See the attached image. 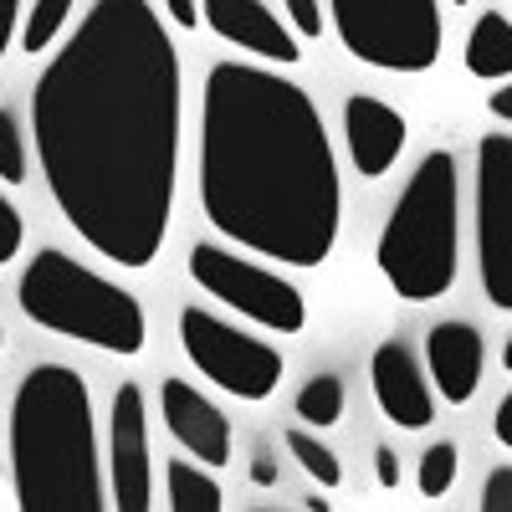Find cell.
<instances>
[{"label": "cell", "mask_w": 512, "mask_h": 512, "mask_svg": "<svg viewBox=\"0 0 512 512\" xmlns=\"http://www.w3.org/2000/svg\"><path fill=\"white\" fill-rule=\"evenodd\" d=\"M185 77L149 0H93L31 88L41 180L72 236L123 272L164 251L180 185Z\"/></svg>", "instance_id": "obj_1"}, {"label": "cell", "mask_w": 512, "mask_h": 512, "mask_svg": "<svg viewBox=\"0 0 512 512\" xmlns=\"http://www.w3.org/2000/svg\"><path fill=\"white\" fill-rule=\"evenodd\" d=\"M200 210L231 246L323 267L338 246L344 180L318 103L297 82L216 62L200 93Z\"/></svg>", "instance_id": "obj_2"}, {"label": "cell", "mask_w": 512, "mask_h": 512, "mask_svg": "<svg viewBox=\"0 0 512 512\" xmlns=\"http://www.w3.org/2000/svg\"><path fill=\"white\" fill-rule=\"evenodd\" d=\"M11 487L21 512H103V461L88 379L36 364L11 400Z\"/></svg>", "instance_id": "obj_3"}, {"label": "cell", "mask_w": 512, "mask_h": 512, "mask_svg": "<svg viewBox=\"0 0 512 512\" xmlns=\"http://www.w3.org/2000/svg\"><path fill=\"white\" fill-rule=\"evenodd\" d=\"M379 277L405 303H436L461 267V169L451 149H431L405 180L374 246Z\"/></svg>", "instance_id": "obj_4"}, {"label": "cell", "mask_w": 512, "mask_h": 512, "mask_svg": "<svg viewBox=\"0 0 512 512\" xmlns=\"http://www.w3.org/2000/svg\"><path fill=\"white\" fill-rule=\"evenodd\" d=\"M16 303L47 333L77 338V344L118 354V359L144 354L149 323H144L139 297L108 277H98L93 267H82L77 256H67L57 246H41L26 262V272L16 282Z\"/></svg>", "instance_id": "obj_5"}, {"label": "cell", "mask_w": 512, "mask_h": 512, "mask_svg": "<svg viewBox=\"0 0 512 512\" xmlns=\"http://www.w3.org/2000/svg\"><path fill=\"white\" fill-rule=\"evenodd\" d=\"M344 52L379 72H431L441 57L436 0H328Z\"/></svg>", "instance_id": "obj_6"}, {"label": "cell", "mask_w": 512, "mask_h": 512, "mask_svg": "<svg viewBox=\"0 0 512 512\" xmlns=\"http://www.w3.org/2000/svg\"><path fill=\"white\" fill-rule=\"evenodd\" d=\"M190 277L216 303H226L236 318L267 328V333H303V323H308L303 292L287 277H277L272 267L251 262V256H236V246L195 241L190 246Z\"/></svg>", "instance_id": "obj_7"}, {"label": "cell", "mask_w": 512, "mask_h": 512, "mask_svg": "<svg viewBox=\"0 0 512 512\" xmlns=\"http://www.w3.org/2000/svg\"><path fill=\"white\" fill-rule=\"evenodd\" d=\"M180 349L216 390H226L246 405L272 400L277 384H282V354L267 344V338H251L236 323L205 313V308L180 313Z\"/></svg>", "instance_id": "obj_8"}, {"label": "cell", "mask_w": 512, "mask_h": 512, "mask_svg": "<svg viewBox=\"0 0 512 512\" xmlns=\"http://www.w3.org/2000/svg\"><path fill=\"white\" fill-rule=\"evenodd\" d=\"M477 272L487 303L512 313V134L477 144Z\"/></svg>", "instance_id": "obj_9"}, {"label": "cell", "mask_w": 512, "mask_h": 512, "mask_svg": "<svg viewBox=\"0 0 512 512\" xmlns=\"http://www.w3.org/2000/svg\"><path fill=\"white\" fill-rule=\"evenodd\" d=\"M108 472H113V507H123V512L154 507V456H149V420H144L139 384H118V395H113Z\"/></svg>", "instance_id": "obj_10"}, {"label": "cell", "mask_w": 512, "mask_h": 512, "mask_svg": "<svg viewBox=\"0 0 512 512\" xmlns=\"http://www.w3.org/2000/svg\"><path fill=\"white\" fill-rule=\"evenodd\" d=\"M200 16L221 41H231V47L262 57V62L292 67L297 57H303L297 52V36L282 26V16L267 6V0H200Z\"/></svg>", "instance_id": "obj_11"}, {"label": "cell", "mask_w": 512, "mask_h": 512, "mask_svg": "<svg viewBox=\"0 0 512 512\" xmlns=\"http://www.w3.org/2000/svg\"><path fill=\"white\" fill-rule=\"evenodd\" d=\"M369 384H374V400L384 410V420H395L400 431H425L436 420V395L425 384L415 354L405 344H379L369 359Z\"/></svg>", "instance_id": "obj_12"}, {"label": "cell", "mask_w": 512, "mask_h": 512, "mask_svg": "<svg viewBox=\"0 0 512 512\" xmlns=\"http://www.w3.org/2000/svg\"><path fill=\"white\" fill-rule=\"evenodd\" d=\"M410 139V128H405V113L390 108L384 98H369V93H354L344 103V144H349V159L364 180H379V175H390L400 149Z\"/></svg>", "instance_id": "obj_13"}, {"label": "cell", "mask_w": 512, "mask_h": 512, "mask_svg": "<svg viewBox=\"0 0 512 512\" xmlns=\"http://www.w3.org/2000/svg\"><path fill=\"white\" fill-rule=\"evenodd\" d=\"M159 410H164L169 436H175L195 461H205V466L231 461V420L221 415L216 400H205L195 384H185V379H164Z\"/></svg>", "instance_id": "obj_14"}, {"label": "cell", "mask_w": 512, "mask_h": 512, "mask_svg": "<svg viewBox=\"0 0 512 512\" xmlns=\"http://www.w3.org/2000/svg\"><path fill=\"white\" fill-rule=\"evenodd\" d=\"M482 364H487V349H482V333L472 323H436L425 333V369H431V384L441 390L446 405H466L482 384Z\"/></svg>", "instance_id": "obj_15"}, {"label": "cell", "mask_w": 512, "mask_h": 512, "mask_svg": "<svg viewBox=\"0 0 512 512\" xmlns=\"http://www.w3.org/2000/svg\"><path fill=\"white\" fill-rule=\"evenodd\" d=\"M466 72L482 82L512 77V21L502 11H482V21L466 36Z\"/></svg>", "instance_id": "obj_16"}, {"label": "cell", "mask_w": 512, "mask_h": 512, "mask_svg": "<svg viewBox=\"0 0 512 512\" xmlns=\"http://www.w3.org/2000/svg\"><path fill=\"white\" fill-rule=\"evenodd\" d=\"M164 487H169V507L175 512H221L226 507V492L205 472V461H169Z\"/></svg>", "instance_id": "obj_17"}, {"label": "cell", "mask_w": 512, "mask_h": 512, "mask_svg": "<svg viewBox=\"0 0 512 512\" xmlns=\"http://www.w3.org/2000/svg\"><path fill=\"white\" fill-rule=\"evenodd\" d=\"M297 420H308L313 431L344 420V379L338 374H313L303 390H297Z\"/></svg>", "instance_id": "obj_18"}, {"label": "cell", "mask_w": 512, "mask_h": 512, "mask_svg": "<svg viewBox=\"0 0 512 512\" xmlns=\"http://www.w3.org/2000/svg\"><path fill=\"white\" fill-rule=\"evenodd\" d=\"M287 451H292V461L303 466V472H308L323 492H333L338 482H344V466H338V456H333L313 431H287Z\"/></svg>", "instance_id": "obj_19"}, {"label": "cell", "mask_w": 512, "mask_h": 512, "mask_svg": "<svg viewBox=\"0 0 512 512\" xmlns=\"http://www.w3.org/2000/svg\"><path fill=\"white\" fill-rule=\"evenodd\" d=\"M72 6H77V0H36L31 16H26V26H21V47H26V52H47L52 41L67 31Z\"/></svg>", "instance_id": "obj_20"}, {"label": "cell", "mask_w": 512, "mask_h": 512, "mask_svg": "<svg viewBox=\"0 0 512 512\" xmlns=\"http://www.w3.org/2000/svg\"><path fill=\"white\" fill-rule=\"evenodd\" d=\"M456 466H461V451H456L451 441L425 446V456H420V472H415V487H420V497L441 502V497L456 487Z\"/></svg>", "instance_id": "obj_21"}, {"label": "cell", "mask_w": 512, "mask_h": 512, "mask_svg": "<svg viewBox=\"0 0 512 512\" xmlns=\"http://www.w3.org/2000/svg\"><path fill=\"white\" fill-rule=\"evenodd\" d=\"M0 180L6 185L26 180V139H21V118L11 108H0Z\"/></svg>", "instance_id": "obj_22"}, {"label": "cell", "mask_w": 512, "mask_h": 512, "mask_svg": "<svg viewBox=\"0 0 512 512\" xmlns=\"http://www.w3.org/2000/svg\"><path fill=\"white\" fill-rule=\"evenodd\" d=\"M21 241H26V226H21V210L0 195V267L11 262V256H21Z\"/></svg>", "instance_id": "obj_23"}, {"label": "cell", "mask_w": 512, "mask_h": 512, "mask_svg": "<svg viewBox=\"0 0 512 512\" xmlns=\"http://www.w3.org/2000/svg\"><path fill=\"white\" fill-rule=\"evenodd\" d=\"M282 11L292 21L297 36H323V11H318V0H282Z\"/></svg>", "instance_id": "obj_24"}, {"label": "cell", "mask_w": 512, "mask_h": 512, "mask_svg": "<svg viewBox=\"0 0 512 512\" xmlns=\"http://www.w3.org/2000/svg\"><path fill=\"white\" fill-rule=\"evenodd\" d=\"M482 512H512V466H497L482 487Z\"/></svg>", "instance_id": "obj_25"}, {"label": "cell", "mask_w": 512, "mask_h": 512, "mask_svg": "<svg viewBox=\"0 0 512 512\" xmlns=\"http://www.w3.org/2000/svg\"><path fill=\"white\" fill-rule=\"evenodd\" d=\"M374 477H379L384 492H395V487H400V456H395L390 446H374Z\"/></svg>", "instance_id": "obj_26"}, {"label": "cell", "mask_w": 512, "mask_h": 512, "mask_svg": "<svg viewBox=\"0 0 512 512\" xmlns=\"http://www.w3.org/2000/svg\"><path fill=\"white\" fill-rule=\"evenodd\" d=\"M16 21H21V0H0V57H6L11 41H16Z\"/></svg>", "instance_id": "obj_27"}, {"label": "cell", "mask_w": 512, "mask_h": 512, "mask_svg": "<svg viewBox=\"0 0 512 512\" xmlns=\"http://www.w3.org/2000/svg\"><path fill=\"white\" fill-rule=\"evenodd\" d=\"M492 436L512 451V390L502 395V405H497V415H492Z\"/></svg>", "instance_id": "obj_28"}, {"label": "cell", "mask_w": 512, "mask_h": 512, "mask_svg": "<svg viewBox=\"0 0 512 512\" xmlns=\"http://www.w3.org/2000/svg\"><path fill=\"white\" fill-rule=\"evenodd\" d=\"M487 113H492L497 123H507V128H512V77H507L502 88H497V93L487 98Z\"/></svg>", "instance_id": "obj_29"}, {"label": "cell", "mask_w": 512, "mask_h": 512, "mask_svg": "<svg viewBox=\"0 0 512 512\" xmlns=\"http://www.w3.org/2000/svg\"><path fill=\"white\" fill-rule=\"evenodd\" d=\"M164 11H169V21L185 26V31H195V21H200V6H195V0H164Z\"/></svg>", "instance_id": "obj_30"}, {"label": "cell", "mask_w": 512, "mask_h": 512, "mask_svg": "<svg viewBox=\"0 0 512 512\" xmlns=\"http://www.w3.org/2000/svg\"><path fill=\"white\" fill-rule=\"evenodd\" d=\"M251 482H256V487H272V482H277V466H272L267 456H256V461H251Z\"/></svg>", "instance_id": "obj_31"}, {"label": "cell", "mask_w": 512, "mask_h": 512, "mask_svg": "<svg viewBox=\"0 0 512 512\" xmlns=\"http://www.w3.org/2000/svg\"><path fill=\"white\" fill-rule=\"evenodd\" d=\"M502 369L512 374V338H507V349H502Z\"/></svg>", "instance_id": "obj_32"}, {"label": "cell", "mask_w": 512, "mask_h": 512, "mask_svg": "<svg viewBox=\"0 0 512 512\" xmlns=\"http://www.w3.org/2000/svg\"><path fill=\"white\" fill-rule=\"evenodd\" d=\"M0 349H6V328H0Z\"/></svg>", "instance_id": "obj_33"}, {"label": "cell", "mask_w": 512, "mask_h": 512, "mask_svg": "<svg viewBox=\"0 0 512 512\" xmlns=\"http://www.w3.org/2000/svg\"><path fill=\"white\" fill-rule=\"evenodd\" d=\"M451 6H466V0H451Z\"/></svg>", "instance_id": "obj_34"}]
</instances>
